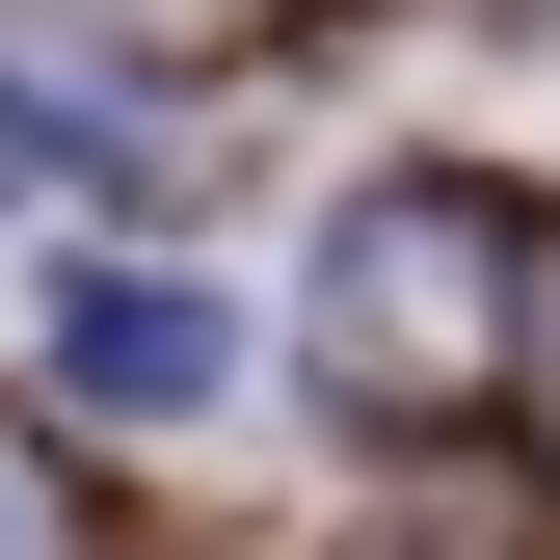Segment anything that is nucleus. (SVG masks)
<instances>
[{"label": "nucleus", "mask_w": 560, "mask_h": 560, "mask_svg": "<svg viewBox=\"0 0 560 560\" xmlns=\"http://www.w3.org/2000/svg\"><path fill=\"white\" fill-rule=\"evenodd\" d=\"M508 187H374V214L320 241V374L374 400V428H454L480 374H508Z\"/></svg>", "instance_id": "1"}, {"label": "nucleus", "mask_w": 560, "mask_h": 560, "mask_svg": "<svg viewBox=\"0 0 560 560\" xmlns=\"http://www.w3.org/2000/svg\"><path fill=\"white\" fill-rule=\"evenodd\" d=\"M54 374H81L107 428H214L241 400V294L214 267H54Z\"/></svg>", "instance_id": "2"}, {"label": "nucleus", "mask_w": 560, "mask_h": 560, "mask_svg": "<svg viewBox=\"0 0 560 560\" xmlns=\"http://www.w3.org/2000/svg\"><path fill=\"white\" fill-rule=\"evenodd\" d=\"M0 560H54V454L27 428H0Z\"/></svg>", "instance_id": "3"}]
</instances>
